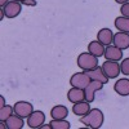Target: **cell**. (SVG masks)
<instances>
[{
	"label": "cell",
	"mask_w": 129,
	"mask_h": 129,
	"mask_svg": "<svg viewBox=\"0 0 129 129\" xmlns=\"http://www.w3.org/2000/svg\"><path fill=\"white\" fill-rule=\"evenodd\" d=\"M85 74H87L89 76V79L93 80V81H101V83L106 84V83H109V80H110L109 78H107V75L103 72L102 67H100V66H97V67H94L92 70L85 71Z\"/></svg>",
	"instance_id": "8fae6325"
},
{
	"label": "cell",
	"mask_w": 129,
	"mask_h": 129,
	"mask_svg": "<svg viewBox=\"0 0 129 129\" xmlns=\"http://www.w3.org/2000/svg\"><path fill=\"white\" fill-rule=\"evenodd\" d=\"M22 4L26 7H36L38 3H36V0H23Z\"/></svg>",
	"instance_id": "cb8c5ba5"
},
{
	"label": "cell",
	"mask_w": 129,
	"mask_h": 129,
	"mask_svg": "<svg viewBox=\"0 0 129 129\" xmlns=\"http://www.w3.org/2000/svg\"><path fill=\"white\" fill-rule=\"evenodd\" d=\"M69 115V109L63 105H57L50 110L52 119H66Z\"/></svg>",
	"instance_id": "ac0fdd59"
},
{
	"label": "cell",
	"mask_w": 129,
	"mask_h": 129,
	"mask_svg": "<svg viewBox=\"0 0 129 129\" xmlns=\"http://www.w3.org/2000/svg\"><path fill=\"white\" fill-rule=\"evenodd\" d=\"M45 121V114L40 111V110H36L34 111L28 117H27V125L32 129H39Z\"/></svg>",
	"instance_id": "52a82bcc"
},
{
	"label": "cell",
	"mask_w": 129,
	"mask_h": 129,
	"mask_svg": "<svg viewBox=\"0 0 129 129\" xmlns=\"http://www.w3.org/2000/svg\"><path fill=\"white\" fill-rule=\"evenodd\" d=\"M112 44L117 48H120L121 50H125L129 48V34L126 32H121L117 31L116 34H114V39H112Z\"/></svg>",
	"instance_id": "9c48e42d"
},
{
	"label": "cell",
	"mask_w": 129,
	"mask_h": 129,
	"mask_svg": "<svg viewBox=\"0 0 129 129\" xmlns=\"http://www.w3.org/2000/svg\"><path fill=\"white\" fill-rule=\"evenodd\" d=\"M120 71H121L123 75H126V76H129V57L121 59V63H120Z\"/></svg>",
	"instance_id": "7402d4cb"
},
{
	"label": "cell",
	"mask_w": 129,
	"mask_h": 129,
	"mask_svg": "<svg viewBox=\"0 0 129 129\" xmlns=\"http://www.w3.org/2000/svg\"><path fill=\"white\" fill-rule=\"evenodd\" d=\"M13 2H19V3H22L23 0H13Z\"/></svg>",
	"instance_id": "83f0119b"
},
{
	"label": "cell",
	"mask_w": 129,
	"mask_h": 129,
	"mask_svg": "<svg viewBox=\"0 0 129 129\" xmlns=\"http://www.w3.org/2000/svg\"><path fill=\"white\" fill-rule=\"evenodd\" d=\"M90 110V103L88 101H80V102H76V103H74L72 106V112L76 115V116H84L85 114H88Z\"/></svg>",
	"instance_id": "e0dca14e"
},
{
	"label": "cell",
	"mask_w": 129,
	"mask_h": 129,
	"mask_svg": "<svg viewBox=\"0 0 129 129\" xmlns=\"http://www.w3.org/2000/svg\"><path fill=\"white\" fill-rule=\"evenodd\" d=\"M67 100H69L71 103H76V102L84 101V100H85V92H84V89L72 87V88L67 92Z\"/></svg>",
	"instance_id": "9a60e30c"
},
{
	"label": "cell",
	"mask_w": 129,
	"mask_h": 129,
	"mask_svg": "<svg viewBox=\"0 0 129 129\" xmlns=\"http://www.w3.org/2000/svg\"><path fill=\"white\" fill-rule=\"evenodd\" d=\"M101 67H102L103 72L107 75V78H109V79H116L117 76H119V74H121L120 64H119V62H116V61L106 59V62L102 63Z\"/></svg>",
	"instance_id": "3957f363"
},
{
	"label": "cell",
	"mask_w": 129,
	"mask_h": 129,
	"mask_svg": "<svg viewBox=\"0 0 129 129\" xmlns=\"http://www.w3.org/2000/svg\"><path fill=\"white\" fill-rule=\"evenodd\" d=\"M90 81H92V80L89 79L88 75L85 74V71H83V72H76V74H74L70 78L71 87L80 88V89H85Z\"/></svg>",
	"instance_id": "277c9868"
},
{
	"label": "cell",
	"mask_w": 129,
	"mask_h": 129,
	"mask_svg": "<svg viewBox=\"0 0 129 129\" xmlns=\"http://www.w3.org/2000/svg\"><path fill=\"white\" fill-rule=\"evenodd\" d=\"M105 49H106V45H103L102 43L98 41V40H93V41H90L88 44V52L92 53L93 56L98 57V58L105 54Z\"/></svg>",
	"instance_id": "2e32d148"
},
{
	"label": "cell",
	"mask_w": 129,
	"mask_h": 129,
	"mask_svg": "<svg viewBox=\"0 0 129 129\" xmlns=\"http://www.w3.org/2000/svg\"><path fill=\"white\" fill-rule=\"evenodd\" d=\"M8 2H9V0H0V5H2V8H3V7H4Z\"/></svg>",
	"instance_id": "4316f807"
},
{
	"label": "cell",
	"mask_w": 129,
	"mask_h": 129,
	"mask_svg": "<svg viewBox=\"0 0 129 129\" xmlns=\"http://www.w3.org/2000/svg\"><path fill=\"white\" fill-rule=\"evenodd\" d=\"M4 106H5V100H4L3 95H0V109H2V107H4Z\"/></svg>",
	"instance_id": "d4e9b609"
},
{
	"label": "cell",
	"mask_w": 129,
	"mask_h": 129,
	"mask_svg": "<svg viewBox=\"0 0 129 129\" xmlns=\"http://www.w3.org/2000/svg\"><path fill=\"white\" fill-rule=\"evenodd\" d=\"M22 3L19 2H13V0H9V2L3 7V10L5 13L7 18H16L17 16H19V13L22 12Z\"/></svg>",
	"instance_id": "8992f818"
},
{
	"label": "cell",
	"mask_w": 129,
	"mask_h": 129,
	"mask_svg": "<svg viewBox=\"0 0 129 129\" xmlns=\"http://www.w3.org/2000/svg\"><path fill=\"white\" fill-rule=\"evenodd\" d=\"M120 12H121L123 17H128V18H129V2H128V3H124V4H121Z\"/></svg>",
	"instance_id": "603a6c76"
},
{
	"label": "cell",
	"mask_w": 129,
	"mask_h": 129,
	"mask_svg": "<svg viewBox=\"0 0 129 129\" xmlns=\"http://www.w3.org/2000/svg\"><path fill=\"white\" fill-rule=\"evenodd\" d=\"M112 39H114V34H112V31L110 28H101L98 31V34H97V40L101 41L103 45H111L112 44Z\"/></svg>",
	"instance_id": "5bb4252c"
},
{
	"label": "cell",
	"mask_w": 129,
	"mask_h": 129,
	"mask_svg": "<svg viewBox=\"0 0 129 129\" xmlns=\"http://www.w3.org/2000/svg\"><path fill=\"white\" fill-rule=\"evenodd\" d=\"M105 116L100 109H90L88 114L80 116V123L92 129H100L103 125Z\"/></svg>",
	"instance_id": "6da1fadb"
},
{
	"label": "cell",
	"mask_w": 129,
	"mask_h": 129,
	"mask_svg": "<svg viewBox=\"0 0 129 129\" xmlns=\"http://www.w3.org/2000/svg\"><path fill=\"white\" fill-rule=\"evenodd\" d=\"M115 27L117 28V31H121V32H126L129 34V18L128 17H117L115 18Z\"/></svg>",
	"instance_id": "d6986e66"
},
{
	"label": "cell",
	"mask_w": 129,
	"mask_h": 129,
	"mask_svg": "<svg viewBox=\"0 0 129 129\" xmlns=\"http://www.w3.org/2000/svg\"><path fill=\"white\" fill-rule=\"evenodd\" d=\"M13 107H14V114L22 116L23 119H27L34 112V106L27 101H18L13 105Z\"/></svg>",
	"instance_id": "5b68a950"
},
{
	"label": "cell",
	"mask_w": 129,
	"mask_h": 129,
	"mask_svg": "<svg viewBox=\"0 0 129 129\" xmlns=\"http://www.w3.org/2000/svg\"><path fill=\"white\" fill-rule=\"evenodd\" d=\"M7 125V129H22L25 125V120L22 116H19L17 114H13L10 117L4 121Z\"/></svg>",
	"instance_id": "7c38bea8"
},
{
	"label": "cell",
	"mask_w": 129,
	"mask_h": 129,
	"mask_svg": "<svg viewBox=\"0 0 129 129\" xmlns=\"http://www.w3.org/2000/svg\"><path fill=\"white\" fill-rule=\"evenodd\" d=\"M76 63L79 69H81L83 71H88L98 66V57L93 56L89 52H83L78 56Z\"/></svg>",
	"instance_id": "7a4b0ae2"
},
{
	"label": "cell",
	"mask_w": 129,
	"mask_h": 129,
	"mask_svg": "<svg viewBox=\"0 0 129 129\" xmlns=\"http://www.w3.org/2000/svg\"><path fill=\"white\" fill-rule=\"evenodd\" d=\"M103 83H101V81H90L89 84H88V87L84 89V92H85V101H88L89 103H92L93 101H94V98H95V93L97 92H100L102 88H103Z\"/></svg>",
	"instance_id": "ba28073f"
},
{
	"label": "cell",
	"mask_w": 129,
	"mask_h": 129,
	"mask_svg": "<svg viewBox=\"0 0 129 129\" xmlns=\"http://www.w3.org/2000/svg\"><path fill=\"white\" fill-rule=\"evenodd\" d=\"M13 114H14V107L5 105L4 107L0 109V121H5L8 117H10Z\"/></svg>",
	"instance_id": "44dd1931"
},
{
	"label": "cell",
	"mask_w": 129,
	"mask_h": 129,
	"mask_svg": "<svg viewBox=\"0 0 129 129\" xmlns=\"http://www.w3.org/2000/svg\"><path fill=\"white\" fill-rule=\"evenodd\" d=\"M103 56H105L106 59H109V61H116V62H119V61L123 59V50L120 48L115 47L114 44H111V45H107L106 47Z\"/></svg>",
	"instance_id": "30bf717a"
},
{
	"label": "cell",
	"mask_w": 129,
	"mask_h": 129,
	"mask_svg": "<svg viewBox=\"0 0 129 129\" xmlns=\"http://www.w3.org/2000/svg\"><path fill=\"white\" fill-rule=\"evenodd\" d=\"M114 90H115V93H117L121 97L129 95V79H126V78L119 79L114 85Z\"/></svg>",
	"instance_id": "4fadbf2b"
},
{
	"label": "cell",
	"mask_w": 129,
	"mask_h": 129,
	"mask_svg": "<svg viewBox=\"0 0 129 129\" xmlns=\"http://www.w3.org/2000/svg\"><path fill=\"white\" fill-rule=\"evenodd\" d=\"M115 2H116L117 4H124V3H128L129 0H115Z\"/></svg>",
	"instance_id": "484cf974"
},
{
	"label": "cell",
	"mask_w": 129,
	"mask_h": 129,
	"mask_svg": "<svg viewBox=\"0 0 129 129\" xmlns=\"http://www.w3.org/2000/svg\"><path fill=\"white\" fill-rule=\"evenodd\" d=\"M50 129H70L71 124L66 120V119H52V121H49Z\"/></svg>",
	"instance_id": "ffe728a7"
}]
</instances>
